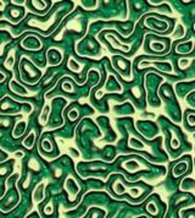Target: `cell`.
<instances>
[{
    "label": "cell",
    "mask_w": 195,
    "mask_h": 218,
    "mask_svg": "<svg viewBox=\"0 0 195 218\" xmlns=\"http://www.w3.org/2000/svg\"><path fill=\"white\" fill-rule=\"evenodd\" d=\"M21 44H22L23 48L29 49V50H38V49H40V47H42L40 41H39L37 37H33V36H27Z\"/></svg>",
    "instance_id": "1"
},
{
    "label": "cell",
    "mask_w": 195,
    "mask_h": 218,
    "mask_svg": "<svg viewBox=\"0 0 195 218\" xmlns=\"http://www.w3.org/2000/svg\"><path fill=\"white\" fill-rule=\"evenodd\" d=\"M65 189L67 190V192H69V195H70V199H74V196L78 194V185L76 184V181L73 180V179H71L69 178L67 180H66V183H65Z\"/></svg>",
    "instance_id": "2"
},
{
    "label": "cell",
    "mask_w": 195,
    "mask_h": 218,
    "mask_svg": "<svg viewBox=\"0 0 195 218\" xmlns=\"http://www.w3.org/2000/svg\"><path fill=\"white\" fill-rule=\"evenodd\" d=\"M61 54H60V52L59 50H56V49H50L49 52H48V60H49V64H51V65H57L60 61H61Z\"/></svg>",
    "instance_id": "3"
},
{
    "label": "cell",
    "mask_w": 195,
    "mask_h": 218,
    "mask_svg": "<svg viewBox=\"0 0 195 218\" xmlns=\"http://www.w3.org/2000/svg\"><path fill=\"white\" fill-rule=\"evenodd\" d=\"M194 48V42L190 41V42H185V43L178 44L176 47V52L179 53V54H188L189 52H192Z\"/></svg>",
    "instance_id": "4"
},
{
    "label": "cell",
    "mask_w": 195,
    "mask_h": 218,
    "mask_svg": "<svg viewBox=\"0 0 195 218\" xmlns=\"http://www.w3.org/2000/svg\"><path fill=\"white\" fill-rule=\"evenodd\" d=\"M122 167H123L125 169H127L128 172H137V170H139L140 168H141V165L138 163V160H126V162H123Z\"/></svg>",
    "instance_id": "5"
},
{
    "label": "cell",
    "mask_w": 195,
    "mask_h": 218,
    "mask_svg": "<svg viewBox=\"0 0 195 218\" xmlns=\"http://www.w3.org/2000/svg\"><path fill=\"white\" fill-rule=\"evenodd\" d=\"M26 126H27L26 121H18V123L16 124L14 131H12V136H14L15 139L20 137V136H21V135L25 132V130H26Z\"/></svg>",
    "instance_id": "6"
},
{
    "label": "cell",
    "mask_w": 195,
    "mask_h": 218,
    "mask_svg": "<svg viewBox=\"0 0 195 218\" xmlns=\"http://www.w3.org/2000/svg\"><path fill=\"white\" fill-rule=\"evenodd\" d=\"M49 4H50V3H48V1H31L29 6L33 8V9H36L38 13H40L43 10H46V9H48Z\"/></svg>",
    "instance_id": "7"
},
{
    "label": "cell",
    "mask_w": 195,
    "mask_h": 218,
    "mask_svg": "<svg viewBox=\"0 0 195 218\" xmlns=\"http://www.w3.org/2000/svg\"><path fill=\"white\" fill-rule=\"evenodd\" d=\"M49 114H50V105L45 104V105H44L43 112L40 113V116H39V123H40V124H43V125H45V124H46V121H48Z\"/></svg>",
    "instance_id": "8"
},
{
    "label": "cell",
    "mask_w": 195,
    "mask_h": 218,
    "mask_svg": "<svg viewBox=\"0 0 195 218\" xmlns=\"http://www.w3.org/2000/svg\"><path fill=\"white\" fill-rule=\"evenodd\" d=\"M43 196H44V184H40V185H38V188L36 189L34 194H33L34 201L36 202H40L43 200Z\"/></svg>",
    "instance_id": "9"
},
{
    "label": "cell",
    "mask_w": 195,
    "mask_h": 218,
    "mask_svg": "<svg viewBox=\"0 0 195 218\" xmlns=\"http://www.w3.org/2000/svg\"><path fill=\"white\" fill-rule=\"evenodd\" d=\"M34 132L32 131L29 135H28L27 137L25 139V141H23V146L26 147V148H32V146H33V144H34Z\"/></svg>",
    "instance_id": "10"
},
{
    "label": "cell",
    "mask_w": 195,
    "mask_h": 218,
    "mask_svg": "<svg viewBox=\"0 0 195 218\" xmlns=\"http://www.w3.org/2000/svg\"><path fill=\"white\" fill-rule=\"evenodd\" d=\"M185 170H187V165H185V164H181V163H179V164H177V165H176L173 174H174V176H179L181 174L185 173Z\"/></svg>",
    "instance_id": "11"
},
{
    "label": "cell",
    "mask_w": 195,
    "mask_h": 218,
    "mask_svg": "<svg viewBox=\"0 0 195 218\" xmlns=\"http://www.w3.org/2000/svg\"><path fill=\"white\" fill-rule=\"evenodd\" d=\"M129 146L133 147V148H136V150H143L144 148V144H141L139 140L133 139V137L129 140Z\"/></svg>",
    "instance_id": "12"
},
{
    "label": "cell",
    "mask_w": 195,
    "mask_h": 218,
    "mask_svg": "<svg viewBox=\"0 0 195 218\" xmlns=\"http://www.w3.org/2000/svg\"><path fill=\"white\" fill-rule=\"evenodd\" d=\"M69 68H70L72 71H74V73H78V71L81 70V65H79L77 61H74L73 59H70V60H69Z\"/></svg>",
    "instance_id": "13"
},
{
    "label": "cell",
    "mask_w": 195,
    "mask_h": 218,
    "mask_svg": "<svg viewBox=\"0 0 195 218\" xmlns=\"http://www.w3.org/2000/svg\"><path fill=\"white\" fill-rule=\"evenodd\" d=\"M61 88H62L65 92H69V93L73 92V85H72L71 82H69V81H64L62 85H61Z\"/></svg>",
    "instance_id": "14"
},
{
    "label": "cell",
    "mask_w": 195,
    "mask_h": 218,
    "mask_svg": "<svg viewBox=\"0 0 195 218\" xmlns=\"http://www.w3.org/2000/svg\"><path fill=\"white\" fill-rule=\"evenodd\" d=\"M42 147H43V150H44V151L49 152V151H51V148H53V145L50 144V141H49V140H43Z\"/></svg>",
    "instance_id": "15"
},
{
    "label": "cell",
    "mask_w": 195,
    "mask_h": 218,
    "mask_svg": "<svg viewBox=\"0 0 195 218\" xmlns=\"http://www.w3.org/2000/svg\"><path fill=\"white\" fill-rule=\"evenodd\" d=\"M12 65H14V58H12V55H10V57H9V59L6 60L5 66H6L7 69H11V68H12Z\"/></svg>",
    "instance_id": "16"
},
{
    "label": "cell",
    "mask_w": 195,
    "mask_h": 218,
    "mask_svg": "<svg viewBox=\"0 0 195 218\" xmlns=\"http://www.w3.org/2000/svg\"><path fill=\"white\" fill-rule=\"evenodd\" d=\"M69 116H70L71 120L73 121V120H74V119L78 116V112H77V110H72V113H70V114H69Z\"/></svg>",
    "instance_id": "17"
},
{
    "label": "cell",
    "mask_w": 195,
    "mask_h": 218,
    "mask_svg": "<svg viewBox=\"0 0 195 218\" xmlns=\"http://www.w3.org/2000/svg\"><path fill=\"white\" fill-rule=\"evenodd\" d=\"M188 121H189V124H192V125H194L195 124V114L194 113H193V115L188 116Z\"/></svg>",
    "instance_id": "18"
}]
</instances>
